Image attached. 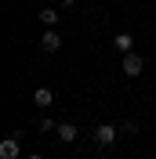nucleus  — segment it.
Instances as JSON below:
<instances>
[{
	"label": "nucleus",
	"mask_w": 156,
	"mask_h": 159,
	"mask_svg": "<svg viewBox=\"0 0 156 159\" xmlns=\"http://www.w3.org/2000/svg\"><path fill=\"white\" fill-rule=\"evenodd\" d=\"M40 22H44L47 29H55V22H58V11H55V7H44V11H40Z\"/></svg>",
	"instance_id": "7"
},
{
	"label": "nucleus",
	"mask_w": 156,
	"mask_h": 159,
	"mask_svg": "<svg viewBox=\"0 0 156 159\" xmlns=\"http://www.w3.org/2000/svg\"><path fill=\"white\" fill-rule=\"evenodd\" d=\"M33 101H37L40 109H47L51 101H55V90H51V87H37V90H33Z\"/></svg>",
	"instance_id": "5"
},
{
	"label": "nucleus",
	"mask_w": 156,
	"mask_h": 159,
	"mask_svg": "<svg viewBox=\"0 0 156 159\" xmlns=\"http://www.w3.org/2000/svg\"><path fill=\"white\" fill-rule=\"evenodd\" d=\"M40 130H44V134H51V130H58V123H51V119H40Z\"/></svg>",
	"instance_id": "9"
},
{
	"label": "nucleus",
	"mask_w": 156,
	"mask_h": 159,
	"mask_svg": "<svg viewBox=\"0 0 156 159\" xmlns=\"http://www.w3.org/2000/svg\"><path fill=\"white\" fill-rule=\"evenodd\" d=\"M26 159H44V156H26Z\"/></svg>",
	"instance_id": "10"
},
{
	"label": "nucleus",
	"mask_w": 156,
	"mask_h": 159,
	"mask_svg": "<svg viewBox=\"0 0 156 159\" xmlns=\"http://www.w3.org/2000/svg\"><path fill=\"white\" fill-rule=\"evenodd\" d=\"M40 47H44V51L51 54V51H58V47H62V36H58L55 29H47L44 36H40Z\"/></svg>",
	"instance_id": "4"
},
{
	"label": "nucleus",
	"mask_w": 156,
	"mask_h": 159,
	"mask_svg": "<svg viewBox=\"0 0 156 159\" xmlns=\"http://www.w3.org/2000/svg\"><path fill=\"white\" fill-rule=\"evenodd\" d=\"M116 138H120V127H113V123H98L95 127V141L102 145V148H109Z\"/></svg>",
	"instance_id": "1"
},
{
	"label": "nucleus",
	"mask_w": 156,
	"mask_h": 159,
	"mask_svg": "<svg viewBox=\"0 0 156 159\" xmlns=\"http://www.w3.org/2000/svg\"><path fill=\"white\" fill-rule=\"evenodd\" d=\"M18 156H22V141H18V134H11V138L0 141V159H18Z\"/></svg>",
	"instance_id": "3"
},
{
	"label": "nucleus",
	"mask_w": 156,
	"mask_h": 159,
	"mask_svg": "<svg viewBox=\"0 0 156 159\" xmlns=\"http://www.w3.org/2000/svg\"><path fill=\"white\" fill-rule=\"evenodd\" d=\"M120 69H124V76H142V69H145V61L138 58L134 51H127L124 61H120Z\"/></svg>",
	"instance_id": "2"
},
{
	"label": "nucleus",
	"mask_w": 156,
	"mask_h": 159,
	"mask_svg": "<svg viewBox=\"0 0 156 159\" xmlns=\"http://www.w3.org/2000/svg\"><path fill=\"white\" fill-rule=\"evenodd\" d=\"M116 47H120V51L127 54V51L134 47V36H131V33H120V36H116Z\"/></svg>",
	"instance_id": "8"
},
{
	"label": "nucleus",
	"mask_w": 156,
	"mask_h": 159,
	"mask_svg": "<svg viewBox=\"0 0 156 159\" xmlns=\"http://www.w3.org/2000/svg\"><path fill=\"white\" fill-rule=\"evenodd\" d=\"M76 134H80L76 123H58V138L62 141H76Z\"/></svg>",
	"instance_id": "6"
}]
</instances>
